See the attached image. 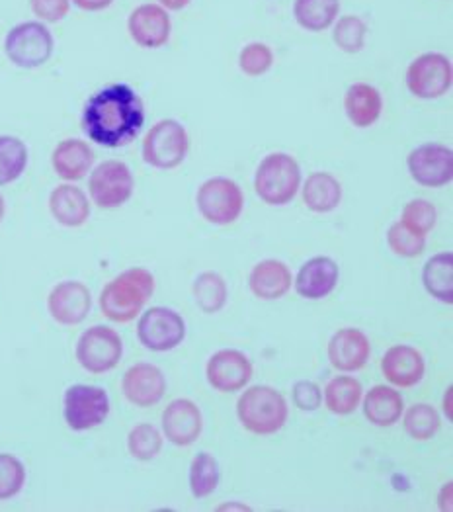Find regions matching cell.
<instances>
[{"instance_id":"cell-6","label":"cell","mask_w":453,"mask_h":512,"mask_svg":"<svg viewBox=\"0 0 453 512\" xmlns=\"http://www.w3.org/2000/svg\"><path fill=\"white\" fill-rule=\"evenodd\" d=\"M196 206L207 223L225 227L235 223L243 214L245 194L235 180L215 176L198 188Z\"/></svg>"},{"instance_id":"cell-25","label":"cell","mask_w":453,"mask_h":512,"mask_svg":"<svg viewBox=\"0 0 453 512\" xmlns=\"http://www.w3.org/2000/svg\"><path fill=\"white\" fill-rule=\"evenodd\" d=\"M51 165L59 178L75 182L84 178L86 172L92 169L94 151L86 141L65 139L55 147L51 155Z\"/></svg>"},{"instance_id":"cell-44","label":"cell","mask_w":453,"mask_h":512,"mask_svg":"<svg viewBox=\"0 0 453 512\" xmlns=\"http://www.w3.org/2000/svg\"><path fill=\"white\" fill-rule=\"evenodd\" d=\"M159 2H161V6H163L165 10L178 12V10H184L192 0H159Z\"/></svg>"},{"instance_id":"cell-3","label":"cell","mask_w":453,"mask_h":512,"mask_svg":"<svg viewBox=\"0 0 453 512\" xmlns=\"http://www.w3.org/2000/svg\"><path fill=\"white\" fill-rule=\"evenodd\" d=\"M237 417L248 432L256 436H270L286 427L288 401L270 385H252L237 401Z\"/></svg>"},{"instance_id":"cell-30","label":"cell","mask_w":453,"mask_h":512,"mask_svg":"<svg viewBox=\"0 0 453 512\" xmlns=\"http://www.w3.org/2000/svg\"><path fill=\"white\" fill-rule=\"evenodd\" d=\"M362 397H364L362 384L352 376H336L334 380H330L323 393L327 409L340 417L352 415L360 407Z\"/></svg>"},{"instance_id":"cell-20","label":"cell","mask_w":453,"mask_h":512,"mask_svg":"<svg viewBox=\"0 0 453 512\" xmlns=\"http://www.w3.org/2000/svg\"><path fill=\"white\" fill-rule=\"evenodd\" d=\"M371 356L370 339L354 327H344L332 335L329 342L330 366L338 372H358Z\"/></svg>"},{"instance_id":"cell-5","label":"cell","mask_w":453,"mask_h":512,"mask_svg":"<svg viewBox=\"0 0 453 512\" xmlns=\"http://www.w3.org/2000/svg\"><path fill=\"white\" fill-rule=\"evenodd\" d=\"M190 151V137L186 128L176 120H161L143 141V161L155 169L170 171L184 163Z\"/></svg>"},{"instance_id":"cell-36","label":"cell","mask_w":453,"mask_h":512,"mask_svg":"<svg viewBox=\"0 0 453 512\" xmlns=\"http://www.w3.org/2000/svg\"><path fill=\"white\" fill-rule=\"evenodd\" d=\"M366 36H368V26L360 16H342L332 32V40L336 47L344 53H360L366 45Z\"/></svg>"},{"instance_id":"cell-21","label":"cell","mask_w":453,"mask_h":512,"mask_svg":"<svg viewBox=\"0 0 453 512\" xmlns=\"http://www.w3.org/2000/svg\"><path fill=\"white\" fill-rule=\"evenodd\" d=\"M381 372L389 384L407 389L422 382L426 374V362L416 348L409 344H397L385 352L381 360Z\"/></svg>"},{"instance_id":"cell-23","label":"cell","mask_w":453,"mask_h":512,"mask_svg":"<svg viewBox=\"0 0 453 512\" xmlns=\"http://www.w3.org/2000/svg\"><path fill=\"white\" fill-rule=\"evenodd\" d=\"M344 110L354 128H371L383 112L381 92L368 83H356L346 90Z\"/></svg>"},{"instance_id":"cell-34","label":"cell","mask_w":453,"mask_h":512,"mask_svg":"<svg viewBox=\"0 0 453 512\" xmlns=\"http://www.w3.org/2000/svg\"><path fill=\"white\" fill-rule=\"evenodd\" d=\"M403 425L411 438L418 442H424V440H432L436 436V432L442 427V421H440L438 411L432 405L416 403L405 413Z\"/></svg>"},{"instance_id":"cell-22","label":"cell","mask_w":453,"mask_h":512,"mask_svg":"<svg viewBox=\"0 0 453 512\" xmlns=\"http://www.w3.org/2000/svg\"><path fill=\"white\" fill-rule=\"evenodd\" d=\"M293 286V276L288 264L278 258H266L260 260L250 276H248V288L258 299L274 301L284 298Z\"/></svg>"},{"instance_id":"cell-26","label":"cell","mask_w":453,"mask_h":512,"mask_svg":"<svg viewBox=\"0 0 453 512\" xmlns=\"http://www.w3.org/2000/svg\"><path fill=\"white\" fill-rule=\"evenodd\" d=\"M49 212L65 227H81L90 217V202L81 188L61 184L49 196Z\"/></svg>"},{"instance_id":"cell-27","label":"cell","mask_w":453,"mask_h":512,"mask_svg":"<svg viewBox=\"0 0 453 512\" xmlns=\"http://www.w3.org/2000/svg\"><path fill=\"white\" fill-rule=\"evenodd\" d=\"M303 202L315 214L334 212L342 202V186L329 172H313L307 176L303 188Z\"/></svg>"},{"instance_id":"cell-7","label":"cell","mask_w":453,"mask_h":512,"mask_svg":"<svg viewBox=\"0 0 453 512\" xmlns=\"http://www.w3.org/2000/svg\"><path fill=\"white\" fill-rule=\"evenodd\" d=\"M53 47V36L42 22H22L4 40L6 57L20 69L42 67L51 59Z\"/></svg>"},{"instance_id":"cell-39","label":"cell","mask_w":453,"mask_h":512,"mask_svg":"<svg viewBox=\"0 0 453 512\" xmlns=\"http://www.w3.org/2000/svg\"><path fill=\"white\" fill-rule=\"evenodd\" d=\"M26 483V468L12 454H0V501L16 497Z\"/></svg>"},{"instance_id":"cell-14","label":"cell","mask_w":453,"mask_h":512,"mask_svg":"<svg viewBox=\"0 0 453 512\" xmlns=\"http://www.w3.org/2000/svg\"><path fill=\"white\" fill-rule=\"evenodd\" d=\"M254 368L247 354L235 348L217 350L207 360V384L219 393H237L252 380Z\"/></svg>"},{"instance_id":"cell-19","label":"cell","mask_w":453,"mask_h":512,"mask_svg":"<svg viewBox=\"0 0 453 512\" xmlns=\"http://www.w3.org/2000/svg\"><path fill=\"white\" fill-rule=\"evenodd\" d=\"M92 307V296L90 290L83 282L67 280L57 284L49 298H47V309L49 315L61 323V325H79L88 317Z\"/></svg>"},{"instance_id":"cell-13","label":"cell","mask_w":453,"mask_h":512,"mask_svg":"<svg viewBox=\"0 0 453 512\" xmlns=\"http://www.w3.org/2000/svg\"><path fill=\"white\" fill-rule=\"evenodd\" d=\"M407 167L416 184L424 188H442L452 182V149L440 143H424L411 151Z\"/></svg>"},{"instance_id":"cell-33","label":"cell","mask_w":453,"mask_h":512,"mask_svg":"<svg viewBox=\"0 0 453 512\" xmlns=\"http://www.w3.org/2000/svg\"><path fill=\"white\" fill-rule=\"evenodd\" d=\"M221 479V471L217 460L207 454L200 452L192 464H190V491L196 499H207L215 493Z\"/></svg>"},{"instance_id":"cell-24","label":"cell","mask_w":453,"mask_h":512,"mask_svg":"<svg viewBox=\"0 0 453 512\" xmlns=\"http://www.w3.org/2000/svg\"><path fill=\"white\" fill-rule=\"evenodd\" d=\"M405 413L403 395L389 385H373L364 397V417L373 427H393Z\"/></svg>"},{"instance_id":"cell-18","label":"cell","mask_w":453,"mask_h":512,"mask_svg":"<svg viewBox=\"0 0 453 512\" xmlns=\"http://www.w3.org/2000/svg\"><path fill=\"white\" fill-rule=\"evenodd\" d=\"M340 268L330 256H313L297 272L293 286L297 296L309 301L329 298L336 290Z\"/></svg>"},{"instance_id":"cell-41","label":"cell","mask_w":453,"mask_h":512,"mask_svg":"<svg viewBox=\"0 0 453 512\" xmlns=\"http://www.w3.org/2000/svg\"><path fill=\"white\" fill-rule=\"evenodd\" d=\"M291 397H293L295 407L305 411V413L317 411L321 407V403H323L321 387L315 384V382H309V380H301V382L293 385Z\"/></svg>"},{"instance_id":"cell-42","label":"cell","mask_w":453,"mask_h":512,"mask_svg":"<svg viewBox=\"0 0 453 512\" xmlns=\"http://www.w3.org/2000/svg\"><path fill=\"white\" fill-rule=\"evenodd\" d=\"M32 12L42 20V22H61L71 8V0H30Z\"/></svg>"},{"instance_id":"cell-37","label":"cell","mask_w":453,"mask_h":512,"mask_svg":"<svg viewBox=\"0 0 453 512\" xmlns=\"http://www.w3.org/2000/svg\"><path fill=\"white\" fill-rule=\"evenodd\" d=\"M387 243L395 255L416 258L426 249V235H420L412 231L411 227H407L403 221H397L387 231Z\"/></svg>"},{"instance_id":"cell-43","label":"cell","mask_w":453,"mask_h":512,"mask_svg":"<svg viewBox=\"0 0 453 512\" xmlns=\"http://www.w3.org/2000/svg\"><path fill=\"white\" fill-rule=\"evenodd\" d=\"M73 2L86 12H100V10H106L108 6H112L114 0H73Z\"/></svg>"},{"instance_id":"cell-10","label":"cell","mask_w":453,"mask_h":512,"mask_svg":"<svg viewBox=\"0 0 453 512\" xmlns=\"http://www.w3.org/2000/svg\"><path fill=\"white\" fill-rule=\"evenodd\" d=\"M452 83V61L442 53H422L407 69V88L420 100L442 98Z\"/></svg>"},{"instance_id":"cell-40","label":"cell","mask_w":453,"mask_h":512,"mask_svg":"<svg viewBox=\"0 0 453 512\" xmlns=\"http://www.w3.org/2000/svg\"><path fill=\"white\" fill-rule=\"evenodd\" d=\"M401 221L411 227L412 231L420 233V235H428L438 221V210L432 202L428 200H412L405 208H403V215Z\"/></svg>"},{"instance_id":"cell-9","label":"cell","mask_w":453,"mask_h":512,"mask_svg":"<svg viewBox=\"0 0 453 512\" xmlns=\"http://www.w3.org/2000/svg\"><path fill=\"white\" fill-rule=\"evenodd\" d=\"M124 356L122 337L104 325L86 329L77 342V360L90 374H106L114 370Z\"/></svg>"},{"instance_id":"cell-17","label":"cell","mask_w":453,"mask_h":512,"mask_svg":"<svg viewBox=\"0 0 453 512\" xmlns=\"http://www.w3.org/2000/svg\"><path fill=\"white\" fill-rule=\"evenodd\" d=\"M122 391L125 399L141 409L155 407L163 401L166 393V378L161 368L153 364H135L124 374Z\"/></svg>"},{"instance_id":"cell-2","label":"cell","mask_w":453,"mask_h":512,"mask_svg":"<svg viewBox=\"0 0 453 512\" xmlns=\"http://www.w3.org/2000/svg\"><path fill=\"white\" fill-rule=\"evenodd\" d=\"M155 292V276L145 268H129L108 282L100 294V309L114 323L133 321Z\"/></svg>"},{"instance_id":"cell-28","label":"cell","mask_w":453,"mask_h":512,"mask_svg":"<svg viewBox=\"0 0 453 512\" xmlns=\"http://www.w3.org/2000/svg\"><path fill=\"white\" fill-rule=\"evenodd\" d=\"M422 282L426 292L432 298L442 301V303H453V255L448 253H440L434 255L422 270Z\"/></svg>"},{"instance_id":"cell-31","label":"cell","mask_w":453,"mask_h":512,"mask_svg":"<svg viewBox=\"0 0 453 512\" xmlns=\"http://www.w3.org/2000/svg\"><path fill=\"white\" fill-rule=\"evenodd\" d=\"M192 294H194L196 305L207 315L219 313L227 305V298H229L227 282L217 272H202L194 280Z\"/></svg>"},{"instance_id":"cell-4","label":"cell","mask_w":453,"mask_h":512,"mask_svg":"<svg viewBox=\"0 0 453 512\" xmlns=\"http://www.w3.org/2000/svg\"><path fill=\"white\" fill-rule=\"evenodd\" d=\"M301 188V169L288 153L266 155L254 174V190L268 206H286Z\"/></svg>"},{"instance_id":"cell-38","label":"cell","mask_w":453,"mask_h":512,"mask_svg":"<svg viewBox=\"0 0 453 512\" xmlns=\"http://www.w3.org/2000/svg\"><path fill=\"white\" fill-rule=\"evenodd\" d=\"M274 65L272 49L262 42L248 43L239 55V67L247 77H262Z\"/></svg>"},{"instance_id":"cell-29","label":"cell","mask_w":453,"mask_h":512,"mask_svg":"<svg viewBox=\"0 0 453 512\" xmlns=\"http://www.w3.org/2000/svg\"><path fill=\"white\" fill-rule=\"evenodd\" d=\"M340 12V0H295V22L307 32H325L336 22Z\"/></svg>"},{"instance_id":"cell-32","label":"cell","mask_w":453,"mask_h":512,"mask_svg":"<svg viewBox=\"0 0 453 512\" xmlns=\"http://www.w3.org/2000/svg\"><path fill=\"white\" fill-rule=\"evenodd\" d=\"M28 167V147L14 135H0V186L18 180Z\"/></svg>"},{"instance_id":"cell-8","label":"cell","mask_w":453,"mask_h":512,"mask_svg":"<svg viewBox=\"0 0 453 512\" xmlns=\"http://www.w3.org/2000/svg\"><path fill=\"white\" fill-rule=\"evenodd\" d=\"M63 405L67 427L77 432L100 427L110 415V397L96 385H71L65 391Z\"/></svg>"},{"instance_id":"cell-1","label":"cell","mask_w":453,"mask_h":512,"mask_svg":"<svg viewBox=\"0 0 453 512\" xmlns=\"http://www.w3.org/2000/svg\"><path fill=\"white\" fill-rule=\"evenodd\" d=\"M145 108L127 85L104 86L84 106V133L98 145L118 149L129 145L143 129Z\"/></svg>"},{"instance_id":"cell-15","label":"cell","mask_w":453,"mask_h":512,"mask_svg":"<svg viewBox=\"0 0 453 512\" xmlns=\"http://www.w3.org/2000/svg\"><path fill=\"white\" fill-rule=\"evenodd\" d=\"M127 30L131 40L143 49H159L170 40L172 22L163 6L141 4L127 20Z\"/></svg>"},{"instance_id":"cell-11","label":"cell","mask_w":453,"mask_h":512,"mask_svg":"<svg viewBox=\"0 0 453 512\" xmlns=\"http://www.w3.org/2000/svg\"><path fill=\"white\" fill-rule=\"evenodd\" d=\"M133 188V174L122 161H104L92 171L88 180L90 198L102 210L122 208L133 196Z\"/></svg>"},{"instance_id":"cell-45","label":"cell","mask_w":453,"mask_h":512,"mask_svg":"<svg viewBox=\"0 0 453 512\" xmlns=\"http://www.w3.org/2000/svg\"><path fill=\"white\" fill-rule=\"evenodd\" d=\"M4 212H6V206H4V198L0 196V221H2V217H4Z\"/></svg>"},{"instance_id":"cell-12","label":"cell","mask_w":453,"mask_h":512,"mask_svg":"<svg viewBox=\"0 0 453 512\" xmlns=\"http://www.w3.org/2000/svg\"><path fill=\"white\" fill-rule=\"evenodd\" d=\"M137 337L153 352H168L186 339V321L174 309L151 307L137 323Z\"/></svg>"},{"instance_id":"cell-35","label":"cell","mask_w":453,"mask_h":512,"mask_svg":"<svg viewBox=\"0 0 453 512\" xmlns=\"http://www.w3.org/2000/svg\"><path fill=\"white\" fill-rule=\"evenodd\" d=\"M127 450L135 460L151 462L163 450V434L149 423L137 425L127 436Z\"/></svg>"},{"instance_id":"cell-16","label":"cell","mask_w":453,"mask_h":512,"mask_svg":"<svg viewBox=\"0 0 453 512\" xmlns=\"http://www.w3.org/2000/svg\"><path fill=\"white\" fill-rule=\"evenodd\" d=\"M204 430V415L200 407L190 399H174L163 413L165 438L180 448L194 444Z\"/></svg>"}]
</instances>
